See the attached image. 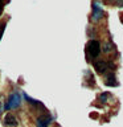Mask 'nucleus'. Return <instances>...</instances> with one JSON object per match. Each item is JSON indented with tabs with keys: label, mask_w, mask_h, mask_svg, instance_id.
<instances>
[{
	"label": "nucleus",
	"mask_w": 123,
	"mask_h": 127,
	"mask_svg": "<svg viewBox=\"0 0 123 127\" xmlns=\"http://www.w3.org/2000/svg\"><path fill=\"white\" fill-rule=\"evenodd\" d=\"M3 107H5L4 106V98H3V95L0 94V110H3Z\"/></svg>",
	"instance_id": "9d476101"
},
{
	"label": "nucleus",
	"mask_w": 123,
	"mask_h": 127,
	"mask_svg": "<svg viewBox=\"0 0 123 127\" xmlns=\"http://www.w3.org/2000/svg\"><path fill=\"white\" fill-rule=\"evenodd\" d=\"M113 48H114V45L111 42H106L105 45H103V50H105V52H110Z\"/></svg>",
	"instance_id": "6e6552de"
},
{
	"label": "nucleus",
	"mask_w": 123,
	"mask_h": 127,
	"mask_svg": "<svg viewBox=\"0 0 123 127\" xmlns=\"http://www.w3.org/2000/svg\"><path fill=\"white\" fill-rule=\"evenodd\" d=\"M86 52L91 58H97L99 53H101V44H99V41H97V40L89 41L87 42V46H86Z\"/></svg>",
	"instance_id": "f257e3e1"
},
{
	"label": "nucleus",
	"mask_w": 123,
	"mask_h": 127,
	"mask_svg": "<svg viewBox=\"0 0 123 127\" xmlns=\"http://www.w3.org/2000/svg\"><path fill=\"white\" fill-rule=\"evenodd\" d=\"M20 105V95L17 93H13L9 95V98H8V101L5 103V109L7 110H12V109H16Z\"/></svg>",
	"instance_id": "f03ea898"
},
{
	"label": "nucleus",
	"mask_w": 123,
	"mask_h": 127,
	"mask_svg": "<svg viewBox=\"0 0 123 127\" xmlns=\"http://www.w3.org/2000/svg\"><path fill=\"white\" fill-rule=\"evenodd\" d=\"M5 21H1L0 23V38H1V36H3V33H4V29H5Z\"/></svg>",
	"instance_id": "1a4fd4ad"
},
{
	"label": "nucleus",
	"mask_w": 123,
	"mask_h": 127,
	"mask_svg": "<svg viewBox=\"0 0 123 127\" xmlns=\"http://www.w3.org/2000/svg\"><path fill=\"white\" fill-rule=\"evenodd\" d=\"M50 115H45V117H40L37 119V127H48L50 123Z\"/></svg>",
	"instance_id": "39448f33"
},
{
	"label": "nucleus",
	"mask_w": 123,
	"mask_h": 127,
	"mask_svg": "<svg viewBox=\"0 0 123 127\" xmlns=\"http://www.w3.org/2000/svg\"><path fill=\"white\" fill-rule=\"evenodd\" d=\"M4 4H5V3H4V0H0V15L3 13V8H4Z\"/></svg>",
	"instance_id": "9b49d317"
},
{
	"label": "nucleus",
	"mask_w": 123,
	"mask_h": 127,
	"mask_svg": "<svg viewBox=\"0 0 123 127\" xmlns=\"http://www.w3.org/2000/svg\"><path fill=\"white\" fill-rule=\"evenodd\" d=\"M117 3L119 7H123V0H117Z\"/></svg>",
	"instance_id": "f8f14e48"
},
{
	"label": "nucleus",
	"mask_w": 123,
	"mask_h": 127,
	"mask_svg": "<svg viewBox=\"0 0 123 127\" xmlns=\"http://www.w3.org/2000/svg\"><path fill=\"white\" fill-rule=\"evenodd\" d=\"M106 85H109V86H113V85H118V81H117V78H115V75L114 74H107L106 75Z\"/></svg>",
	"instance_id": "0eeeda50"
},
{
	"label": "nucleus",
	"mask_w": 123,
	"mask_h": 127,
	"mask_svg": "<svg viewBox=\"0 0 123 127\" xmlns=\"http://www.w3.org/2000/svg\"><path fill=\"white\" fill-rule=\"evenodd\" d=\"M4 126L7 127H16L17 126V118L15 117L13 114H5V117H4Z\"/></svg>",
	"instance_id": "20e7f679"
},
{
	"label": "nucleus",
	"mask_w": 123,
	"mask_h": 127,
	"mask_svg": "<svg viewBox=\"0 0 123 127\" xmlns=\"http://www.w3.org/2000/svg\"><path fill=\"white\" fill-rule=\"evenodd\" d=\"M102 15H103L102 8H99L97 4H94V7H93V20L101 19V17H102Z\"/></svg>",
	"instance_id": "423d86ee"
},
{
	"label": "nucleus",
	"mask_w": 123,
	"mask_h": 127,
	"mask_svg": "<svg viewBox=\"0 0 123 127\" xmlns=\"http://www.w3.org/2000/svg\"><path fill=\"white\" fill-rule=\"evenodd\" d=\"M94 67H95V70H97V73L98 74H105L106 73V70L109 69H113V64H110V62H106V61H95L94 64Z\"/></svg>",
	"instance_id": "7ed1b4c3"
}]
</instances>
